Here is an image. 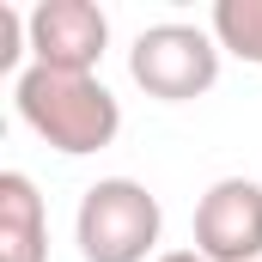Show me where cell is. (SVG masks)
Listing matches in <instances>:
<instances>
[{
	"mask_svg": "<svg viewBox=\"0 0 262 262\" xmlns=\"http://www.w3.org/2000/svg\"><path fill=\"white\" fill-rule=\"evenodd\" d=\"M18 122L67 159L104 152L122 134V104L98 73H55V67H25L12 79Z\"/></svg>",
	"mask_w": 262,
	"mask_h": 262,
	"instance_id": "6da1fadb",
	"label": "cell"
},
{
	"mask_svg": "<svg viewBox=\"0 0 262 262\" xmlns=\"http://www.w3.org/2000/svg\"><path fill=\"white\" fill-rule=\"evenodd\" d=\"M159 232L165 207L134 177H98L73 213V244L85 262H146L159 250Z\"/></svg>",
	"mask_w": 262,
	"mask_h": 262,
	"instance_id": "7a4b0ae2",
	"label": "cell"
},
{
	"mask_svg": "<svg viewBox=\"0 0 262 262\" xmlns=\"http://www.w3.org/2000/svg\"><path fill=\"white\" fill-rule=\"evenodd\" d=\"M220 43L213 31L201 25H183V18H165V25H146L128 49V79L159 98V104H189V98H207L220 85Z\"/></svg>",
	"mask_w": 262,
	"mask_h": 262,
	"instance_id": "3957f363",
	"label": "cell"
},
{
	"mask_svg": "<svg viewBox=\"0 0 262 262\" xmlns=\"http://www.w3.org/2000/svg\"><path fill=\"white\" fill-rule=\"evenodd\" d=\"M110 49V12L98 0H37L31 6V67L98 73Z\"/></svg>",
	"mask_w": 262,
	"mask_h": 262,
	"instance_id": "277c9868",
	"label": "cell"
},
{
	"mask_svg": "<svg viewBox=\"0 0 262 262\" xmlns=\"http://www.w3.org/2000/svg\"><path fill=\"white\" fill-rule=\"evenodd\" d=\"M195 250L207 262H262V183L220 177L195 201Z\"/></svg>",
	"mask_w": 262,
	"mask_h": 262,
	"instance_id": "5b68a950",
	"label": "cell"
},
{
	"mask_svg": "<svg viewBox=\"0 0 262 262\" xmlns=\"http://www.w3.org/2000/svg\"><path fill=\"white\" fill-rule=\"evenodd\" d=\"M0 262H49V213L25 171H0Z\"/></svg>",
	"mask_w": 262,
	"mask_h": 262,
	"instance_id": "8992f818",
	"label": "cell"
},
{
	"mask_svg": "<svg viewBox=\"0 0 262 262\" xmlns=\"http://www.w3.org/2000/svg\"><path fill=\"white\" fill-rule=\"evenodd\" d=\"M207 31H213V43L226 55L262 67V0H213Z\"/></svg>",
	"mask_w": 262,
	"mask_h": 262,
	"instance_id": "52a82bcc",
	"label": "cell"
},
{
	"mask_svg": "<svg viewBox=\"0 0 262 262\" xmlns=\"http://www.w3.org/2000/svg\"><path fill=\"white\" fill-rule=\"evenodd\" d=\"M152 262H207L201 250H165V256H152Z\"/></svg>",
	"mask_w": 262,
	"mask_h": 262,
	"instance_id": "ba28073f",
	"label": "cell"
}]
</instances>
